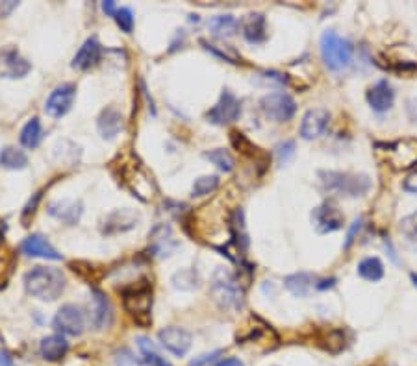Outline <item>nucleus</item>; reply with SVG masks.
I'll use <instances>...</instances> for the list:
<instances>
[{
    "instance_id": "obj_22",
    "label": "nucleus",
    "mask_w": 417,
    "mask_h": 366,
    "mask_svg": "<svg viewBox=\"0 0 417 366\" xmlns=\"http://www.w3.org/2000/svg\"><path fill=\"white\" fill-rule=\"evenodd\" d=\"M243 37L251 45H260L267 39V21L262 13H249L247 17L241 21Z\"/></svg>"
},
{
    "instance_id": "obj_26",
    "label": "nucleus",
    "mask_w": 417,
    "mask_h": 366,
    "mask_svg": "<svg viewBox=\"0 0 417 366\" xmlns=\"http://www.w3.org/2000/svg\"><path fill=\"white\" fill-rule=\"evenodd\" d=\"M28 165V156L17 146H4L0 150V167L8 170H23Z\"/></svg>"
},
{
    "instance_id": "obj_27",
    "label": "nucleus",
    "mask_w": 417,
    "mask_h": 366,
    "mask_svg": "<svg viewBox=\"0 0 417 366\" xmlns=\"http://www.w3.org/2000/svg\"><path fill=\"white\" fill-rule=\"evenodd\" d=\"M311 281H313V278L308 272H295L284 279V285L293 296L306 298L311 291Z\"/></svg>"
},
{
    "instance_id": "obj_35",
    "label": "nucleus",
    "mask_w": 417,
    "mask_h": 366,
    "mask_svg": "<svg viewBox=\"0 0 417 366\" xmlns=\"http://www.w3.org/2000/svg\"><path fill=\"white\" fill-rule=\"evenodd\" d=\"M113 19H115V23H117V26L123 30L124 34H130L134 30V13H132L130 8H117Z\"/></svg>"
},
{
    "instance_id": "obj_10",
    "label": "nucleus",
    "mask_w": 417,
    "mask_h": 366,
    "mask_svg": "<svg viewBox=\"0 0 417 366\" xmlns=\"http://www.w3.org/2000/svg\"><path fill=\"white\" fill-rule=\"evenodd\" d=\"M75 99H77V85L61 83V85L54 89L47 102H45V113L48 116H52V119H61L71 111Z\"/></svg>"
},
{
    "instance_id": "obj_43",
    "label": "nucleus",
    "mask_w": 417,
    "mask_h": 366,
    "mask_svg": "<svg viewBox=\"0 0 417 366\" xmlns=\"http://www.w3.org/2000/svg\"><path fill=\"white\" fill-rule=\"evenodd\" d=\"M406 113L414 124H417V99H410L406 102Z\"/></svg>"
},
{
    "instance_id": "obj_30",
    "label": "nucleus",
    "mask_w": 417,
    "mask_h": 366,
    "mask_svg": "<svg viewBox=\"0 0 417 366\" xmlns=\"http://www.w3.org/2000/svg\"><path fill=\"white\" fill-rule=\"evenodd\" d=\"M358 274L367 281H380L384 278V265L378 257H365L360 261Z\"/></svg>"
},
{
    "instance_id": "obj_49",
    "label": "nucleus",
    "mask_w": 417,
    "mask_h": 366,
    "mask_svg": "<svg viewBox=\"0 0 417 366\" xmlns=\"http://www.w3.org/2000/svg\"><path fill=\"white\" fill-rule=\"evenodd\" d=\"M410 278H411V281H414V285H416V287H417V274H416V272H411Z\"/></svg>"
},
{
    "instance_id": "obj_28",
    "label": "nucleus",
    "mask_w": 417,
    "mask_h": 366,
    "mask_svg": "<svg viewBox=\"0 0 417 366\" xmlns=\"http://www.w3.org/2000/svg\"><path fill=\"white\" fill-rule=\"evenodd\" d=\"M43 139V128H41V122L37 116L34 119H30L26 124H24V128L21 130V143H23L24 148H30V150H34L37 146L41 145Z\"/></svg>"
},
{
    "instance_id": "obj_20",
    "label": "nucleus",
    "mask_w": 417,
    "mask_h": 366,
    "mask_svg": "<svg viewBox=\"0 0 417 366\" xmlns=\"http://www.w3.org/2000/svg\"><path fill=\"white\" fill-rule=\"evenodd\" d=\"M100 56H102V45H100L97 37H89V39L84 41V45L80 47L77 56L72 58V69L89 70L99 63Z\"/></svg>"
},
{
    "instance_id": "obj_36",
    "label": "nucleus",
    "mask_w": 417,
    "mask_h": 366,
    "mask_svg": "<svg viewBox=\"0 0 417 366\" xmlns=\"http://www.w3.org/2000/svg\"><path fill=\"white\" fill-rule=\"evenodd\" d=\"M275 156L278 165H288L295 156V143L293 141H282L275 146Z\"/></svg>"
},
{
    "instance_id": "obj_14",
    "label": "nucleus",
    "mask_w": 417,
    "mask_h": 366,
    "mask_svg": "<svg viewBox=\"0 0 417 366\" xmlns=\"http://www.w3.org/2000/svg\"><path fill=\"white\" fill-rule=\"evenodd\" d=\"M330 122V113L327 110L316 108V110L306 111V115L302 116L300 122L299 134L304 141H313L321 137L324 134V130L329 126Z\"/></svg>"
},
{
    "instance_id": "obj_9",
    "label": "nucleus",
    "mask_w": 417,
    "mask_h": 366,
    "mask_svg": "<svg viewBox=\"0 0 417 366\" xmlns=\"http://www.w3.org/2000/svg\"><path fill=\"white\" fill-rule=\"evenodd\" d=\"M389 165L395 170H408L417 165V139H400L388 145L386 150Z\"/></svg>"
},
{
    "instance_id": "obj_5",
    "label": "nucleus",
    "mask_w": 417,
    "mask_h": 366,
    "mask_svg": "<svg viewBox=\"0 0 417 366\" xmlns=\"http://www.w3.org/2000/svg\"><path fill=\"white\" fill-rule=\"evenodd\" d=\"M124 309L128 311L130 316L142 325H151V311H153V287L147 281L135 283L123 291Z\"/></svg>"
},
{
    "instance_id": "obj_39",
    "label": "nucleus",
    "mask_w": 417,
    "mask_h": 366,
    "mask_svg": "<svg viewBox=\"0 0 417 366\" xmlns=\"http://www.w3.org/2000/svg\"><path fill=\"white\" fill-rule=\"evenodd\" d=\"M362 226H364V218L362 216H358L356 221L351 224V227H349V232H347V237H345V244H343V250L349 252L351 250V246L354 244V241H356V237H358L360 230H362Z\"/></svg>"
},
{
    "instance_id": "obj_50",
    "label": "nucleus",
    "mask_w": 417,
    "mask_h": 366,
    "mask_svg": "<svg viewBox=\"0 0 417 366\" xmlns=\"http://www.w3.org/2000/svg\"><path fill=\"white\" fill-rule=\"evenodd\" d=\"M0 243H2V232H0Z\"/></svg>"
},
{
    "instance_id": "obj_45",
    "label": "nucleus",
    "mask_w": 417,
    "mask_h": 366,
    "mask_svg": "<svg viewBox=\"0 0 417 366\" xmlns=\"http://www.w3.org/2000/svg\"><path fill=\"white\" fill-rule=\"evenodd\" d=\"M213 366H245V365H243V360L235 359V357H229V359L217 360Z\"/></svg>"
},
{
    "instance_id": "obj_3",
    "label": "nucleus",
    "mask_w": 417,
    "mask_h": 366,
    "mask_svg": "<svg viewBox=\"0 0 417 366\" xmlns=\"http://www.w3.org/2000/svg\"><path fill=\"white\" fill-rule=\"evenodd\" d=\"M319 181L327 192L338 196L358 198L369 192L371 180L365 174H351V172H336V170H321Z\"/></svg>"
},
{
    "instance_id": "obj_38",
    "label": "nucleus",
    "mask_w": 417,
    "mask_h": 366,
    "mask_svg": "<svg viewBox=\"0 0 417 366\" xmlns=\"http://www.w3.org/2000/svg\"><path fill=\"white\" fill-rule=\"evenodd\" d=\"M202 45L206 47V50H210V52H213L215 56H219L221 59H224V61H229V63H240L241 61L240 56H237V54H235L230 47H226L224 50H219L215 45H212V43H206V41H202Z\"/></svg>"
},
{
    "instance_id": "obj_6",
    "label": "nucleus",
    "mask_w": 417,
    "mask_h": 366,
    "mask_svg": "<svg viewBox=\"0 0 417 366\" xmlns=\"http://www.w3.org/2000/svg\"><path fill=\"white\" fill-rule=\"evenodd\" d=\"M260 108L273 122H289L297 113V104L288 93H269L262 96Z\"/></svg>"
},
{
    "instance_id": "obj_23",
    "label": "nucleus",
    "mask_w": 417,
    "mask_h": 366,
    "mask_svg": "<svg viewBox=\"0 0 417 366\" xmlns=\"http://www.w3.org/2000/svg\"><path fill=\"white\" fill-rule=\"evenodd\" d=\"M82 203L77 202V200H58V202H52L48 205V213L58 218V221L65 222V224H77L82 216Z\"/></svg>"
},
{
    "instance_id": "obj_16",
    "label": "nucleus",
    "mask_w": 417,
    "mask_h": 366,
    "mask_svg": "<svg viewBox=\"0 0 417 366\" xmlns=\"http://www.w3.org/2000/svg\"><path fill=\"white\" fill-rule=\"evenodd\" d=\"M139 215L132 210H115L104 218L102 222V233L104 235H117V233L130 232L132 227L137 226Z\"/></svg>"
},
{
    "instance_id": "obj_4",
    "label": "nucleus",
    "mask_w": 417,
    "mask_h": 366,
    "mask_svg": "<svg viewBox=\"0 0 417 366\" xmlns=\"http://www.w3.org/2000/svg\"><path fill=\"white\" fill-rule=\"evenodd\" d=\"M321 58L327 69L340 72L353 61V45L349 43V39L336 34L334 30H327L321 35Z\"/></svg>"
},
{
    "instance_id": "obj_21",
    "label": "nucleus",
    "mask_w": 417,
    "mask_h": 366,
    "mask_svg": "<svg viewBox=\"0 0 417 366\" xmlns=\"http://www.w3.org/2000/svg\"><path fill=\"white\" fill-rule=\"evenodd\" d=\"M91 320H93V325L99 332L108 329L113 322L112 302L108 300V296L102 291H93V313H91Z\"/></svg>"
},
{
    "instance_id": "obj_44",
    "label": "nucleus",
    "mask_w": 417,
    "mask_h": 366,
    "mask_svg": "<svg viewBox=\"0 0 417 366\" xmlns=\"http://www.w3.org/2000/svg\"><path fill=\"white\" fill-rule=\"evenodd\" d=\"M19 6V2L15 0H10V2H0V17H8L10 13Z\"/></svg>"
},
{
    "instance_id": "obj_15",
    "label": "nucleus",
    "mask_w": 417,
    "mask_h": 366,
    "mask_svg": "<svg viewBox=\"0 0 417 366\" xmlns=\"http://www.w3.org/2000/svg\"><path fill=\"white\" fill-rule=\"evenodd\" d=\"M148 238H151V252L156 257H169L178 248V241L175 238L173 227L167 224H158L151 232Z\"/></svg>"
},
{
    "instance_id": "obj_17",
    "label": "nucleus",
    "mask_w": 417,
    "mask_h": 366,
    "mask_svg": "<svg viewBox=\"0 0 417 366\" xmlns=\"http://www.w3.org/2000/svg\"><path fill=\"white\" fill-rule=\"evenodd\" d=\"M21 252L28 257H41V259H50V261L64 259V256L41 235H30L24 238L21 243Z\"/></svg>"
},
{
    "instance_id": "obj_2",
    "label": "nucleus",
    "mask_w": 417,
    "mask_h": 366,
    "mask_svg": "<svg viewBox=\"0 0 417 366\" xmlns=\"http://www.w3.org/2000/svg\"><path fill=\"white\" fill-rule=\"evenodd\" d=\"M212 294L215 302L226 311H241L245 305V289L232 270L217 268L212 278Z\"/></svg>"
},
{
    "instance_id": "obj_24",
    "label": "nucleus",
    "mask_w": 417,
    "mask_h": 366,
    "mask_svg": "<svg viewBox=\"0 0 417 366\" xmlns=\"http://www.w3.org/2000/svg\"><path fill=\"white\" fill-rule=\"evenodd\" d=\"M39 352L43 359L48 363H58L69 352V343L65 340L64 335H48L39 344Z\"/></svg>"
},
{
    "instance_id": "obj_13",
    "label": "nucleus",
    "mask_w": 417,
    "mask_h": 366,
    "mask_svg": "<svg viewBox=\"0 0 417 366\" xmlns=\"http://www.w3.org/2000/svg\"><path fill=\"white\" fill-rule=\"evenodd\" d=\"M158 338L162 346L177 357H184L191 348V333L178 325H171V327L162 329L158 333Z\"/></svg>"
},
{
    "instance_id": "obj_46",
    "label": "nucleus",
    "mask_w": 417,
    "mask_h": 366,
    "mask_svg": "<svg viewBox=\"0 0 417 366\" xmlns=\"http://www.w3.org/2000/svg\"><path fill=\"white\" fill-rule=\"evenodd\" d=\"M0 366H15L12 355L4 352V349H0Z\"/></svg>"
},
{
    "instance_id": "obj_18",
    "label": "nucleus",
    "mask_w": 417,
    "mask_h": 366,
    "mask_svg": "<svg viewBox=\"0 0 417 366\" xmlns=\"http://www.w3.org/2000/svg\"><path fill=\"white\" fill-rule=\"evenodd\" d=\"M97 128H99V134L102 139H115L124 128V119L121 115V111L117 108H113V105L102 110V113L97 119Z\"/></svg>"
},
{
    "instance_id": "obj_32",
    "label": "nucleus",
    "mask_w": 417,
    "mask_h": 366,
    "mask_svg": "<svg viewBox=\"0 0 417 366\" xmlns=\"http://www.w3.org/2000/svg\"><path fill=\"white\" fill-rule=\"evenodd\" d=\"M204 157L208 161H212L219 170H223V172H232L235 167V159L232 157L229 150H224V148H215V150L206 152Z\"/></svg>"
},
{
    "instance_id": "obj_48",
    "label": "nucleus",
    "mask_w": 417,
    "mask_h": 366,
    "mask_svg": "<svg viewBox=\"0 0 417 366\" xmlns=\"http://www.w3.org/2000/svg\"><path fill=\"white\" fill-rule=\"evenodd\" d=\"M336 285V279L330 278V279H323V281H319L318 283V289L319 291H327V289H332Z\"/></svg>"
},
{
    "instance_id": "obj_40",
    "label": "nucleus",
    "mask_w": 417,
    "mask_h": 366,
    "mask_svg": "<svg viewBox=\"0 0 417 366\" xmlns=\"http://www.w3.org/2000/svg\"><path fill=\"white\" fill-rule=\"evenodd\" d=\"M223 354V352H221V349H215V352H212V354H206V355H202V357H200V359H195V360H191V365L189 366H204L206 363H213V360L217 359L219 355Z\"/></svg>"
},
{
    "instance_id": "obj_7",
    "label": "nucleus",
    "mask_w": 417,
    "mask_h": 366,
    "mask_svg": "<svg viewBox=\"0 0 417 366\" xmlns=\"http://www.w3.org/2000/svg\"><path fill=\"white\" fill-rule=\"evenodd\" d=\"M52 325L54 329L61 333V335L78 337L86 329V313L82 311V307H78L75 303H67L56 313Z\"/></svg>"
},
{
    "instance_id": "obj_1",
    "label": "nucleus",
    "mask_w": 417,
    "mask_h": 366,
    "mask_svg": "<svg viewBox=\"0 0 417 366\" xmlns=\"http://www.w3.org/2000/svg\"><path fill=\"white\" fill-rule=\"evenodd\" d=\"M64 272L54 267H36L24 276V289L32 298L41 302H56L65 291Z\"/></svg>"
},
{
    "instance_id": "obj_8",
    "label": "nucleus",
    "mask_w": 417,
    "mask_h": 366,
    "mask_svg": "<svg viewBox=\"0 0 417 366\" xmlns=\"http://www.w3.org/2000/svg\"><path fill=\"white\" fill-rule=\"evenodd\" d=\"M241 115V102L237 100L234 93H230L229 89H224L221 96H219V102L213 105L212 110L206 113V119L212 124H217V126H224V124H230V122H235Z\"/></svg>"
},
{
    "instance_id": "obj_37",
    "label": "nucleus",
    "mask_w": 417,
    "mask_h": 366,
    "mask_svg": "<svg viewBox=\"0 0 417 366\" xmlns=\"http://www.w3.org/2000/svg\"><path fill=\"white\" fill-rule=\"evenodd\" d=\"M230 141H232V146H234L235 150L243 152V154H249V156H254L256 150H258V148H256V146H254L245 135L241 134V132H232V134H230Z\"/></svg>"
},
{
    "instance_id": "obj_34",
    "label": "nucleus",
    "mask_w": 417,
    "mask_h": 366,
    "mask_svg": "<svg viewBox=\"0 0 417 366\" xmlns=\"http://www.w3.org/2000/svg\"><path fill=\"white\" fill-rule=\"evenodd\" d=\"M399 232L405 238H408L410 243L417 241V210L410 215H406L400 218L399 222Z\"/></svg>"
},
{
    "instance_id": "obj_47",
    "label": "nucleus",
    "mask_w": 417,
    "mask_h": 366,
    "mask_svg": "<svg viewBox=\"0 0 417 366\" xmlns=\"http://www.w3.org/2000/svg\"><path fill=\"white\" fill-rule=\"evenodd\" d=\"M102 10H104V13H106V15L113 17V15H115V12H117V6H115V2L108 0V2H102Z\"/></svg>"
},
{
    "instance_id": "obj_19",
    "label": "nucleus",
    "mask_w": 417,
    "mask_h": 366,
    "mask_svg": "<svg viewBox=\"0 0 417 366\" xmlns=\"http://www.w3.org/2000/svg\"><path fill=\"white\" fill-rule=\"evenodd\" d=\"M365 96H367V102H369V105L376 113H384V111L394 108L395 91L394 88L389 85L388 80L376 81L373 88H369V91H367Z\"/></svg>"
},
{
    "instance_id": "obj_42",
    "label": "nucleus",
    "mask_w": 417,
    "mask_h": 366,
    "mask_svg": "<svg viewBox=\"0 0 417 366\" xmlns=\"http://www.w3.org/2000/svg\"><path fill=\"white\" fill-rule=\"evenodd\" d=\"M403 189H405L406 192L417 194V170L416 172H411V174H408V178H406L405 183H403Z\"/></svg>"
},
{
    "instance_id": "obj_41",
    "label": "nucleus",
    "mask_w": 417,
    "mask_h": 366,
    "mask_svg": "<svg viewBox=\"0 0 417 366\" xmlns=\"http://www.w3.org/2000/svg\"><path fill=\"white\" fill-rule=\"evenodd\" d=\"M115 363H117V366H134L135 359L132 357V354H130L128 349H123V352H119L117 354V359H115Z\"/></svg>"
},
{
    "instance_id": "obj_25",
    "label": "nucleus",
    "mask_w": 417,
    "mask_h": 366,
    "mask_svg": "<svg viewBox=\"0 0 417 366\" xmlns=\"http://www.w3.org/2000/svg\"><path fill=\"white\" fill-rule=\"evenodd\" d=\"M240 28V23H237V19L234 15H215V17L210 19V23H208V30L212 32V35L219 37V39H226V37H232L235 35Z\"/></svg>"
},
{
    "instance_id": "obj_12",
    "label": "nucleus",
    "mask_w": 417,
    "mask_h": 366,
    "mask_svg": "<svg viewBox=\"0 0 417 366\" xmlns=\"http://www.w3.org/2000/svg\"><path fill=\"white\" fill-rule=\"evenodd\" d=\"M30 70H32V63L21 56L17 48L0 50V78L17 80V78H24Z\"/></svg>"
},
{
    "instance_id": "obj_33",
    "label": "nucleus",
    "mask_w": 417,
    "mask_h": 366,
    "mask_svg": "<svg viewBox=\"0 0 417 366\" xmlns=\"http://www.w3.org/2000/svg\"><path fill=\"white\" fill-rule=\"evenodd\" d=\"M219 187V178L217 176H200L199 180H195L193 189H191V194L193 196H208L212 194L215 189Z\"/></svg>"
},
{
    "instance_id": "obj_31",
    "label": "nucleus",
    "mask_w": 417,
    "mask_h": 366,
    "mask_svg": "<svg viewBox=\"0 0 417 366\" xmlns=\"http://www.w3.org/2000/svg\"><path fill=\"white\" fill-rule=\"evenodd\" d=\"M171 281H173V287L178 289V291H195V289H199L200 285L199 274L195 272V270H191V268L178 270Z\"/></svg>"
},
{
    "instance_id": "obj_29",
    "label": "nucleus",
    "mask_w": 417,
    "mask_h": 366,
    "mask_svg": "<svg viewBox=\"0 0 417 366\" xmlns=\"http://www.w3.org/2000/svg\"><path fill=\"white\" fill-rule=\"evenodd\" d=\"M137 346H139V352H142L143 359H145V363L148 366H173L169 360L165 359L164 355L159 354L158 348L153 344V340H148L147 337L137 338Z\"/></svg>"
},
{
    "instance_id": "obj_11",
    "label": "nucleus",
    "mask_w": 417,
    "mask_h": 366,
    "mask_svg": "<svg viewBox=\"0 0 417 366\" xmlns=\"http://www.w3.org/2000/svg\"><path fill=\"white\" fill-rule=\"evenodd\" d=\"M311 221H313L316 230L324 235V233H334L341 230L345 224V216L334 202H323L319 207L313 210Z\"/></svg>"
}]
</instances>
